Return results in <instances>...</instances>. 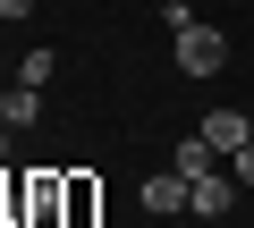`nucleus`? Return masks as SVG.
<instances>
[{
    "instance_id": "nucleus-1",
    "label": "nucleus",
    "mask_w": 254,
    "mask_h": 228,
    "mask_svg": "<svg viewBox=\"0 0 254 228\" xmlns=\"http://www.w3.org/2000/svg\"><path fill=\"white\" fill-rule=\"evenodd\" d=\"M170 43H178V68H187V76H212V68L229 59V43H220L212 26H178Z\"/></svg>"
},
{
    "instance_id": "nucleus-2",
    "label": "nucleus",
    "mask_w": 254,
    "mask_h": 228,
    "mask_svg": "<svg viewBox=\"0 0 254 228\" xmlns=\"http://www.w3.org/2000/svg\"><path fill=\"white\" fill-rule=\"evenodd\" d=\"M246 136H254V119H246V110H212V119H203V144H212V152H237Z\"/></svg>"
},
{
    "instance_id": "nucleus-3",
    "label": "nucleus",
    "mask_w": 254,
    "mask_h": 228,
    "mask_svg": "<svg viewBox=\"0 0 254 228\" xmlns=\"http://www.w3.org/2000/svg\"><path fill=\"white\" fill-rule=\"evenodd\" d=\"M187 211H203V220H220V211H229V178H220V169H203V178H187Z\"/></svg>"
},
{
    "instance_id": "nucleus-4",
    "label": "nucleus",
    "mask_w": 254,
    "mask_h": 228,
    "mask_svg": "<svg viewBox=\"0 0 254 228\" xmlns=\"http://www.w3.org/2000/svg\"><path fill=\"white\" fill-rule=\"evenodd\" d=\"M170 169H178V178H203V169H220V152L203 144V127H195V136H187V144L170 152Z\"/></svg>"
},
{
    "instance_id": "nucleus-5",
    "label": "nucleus",
    "mask_w": 254,
    "mask_h": 228,
    "mask_svg": "<svg viewBox=\"0 0 254 228\" xmlns=\"http://www.w3.org/2000/svg\"><path fill=\"white\" fill-rule=\"evenodd\" d=\"M144 211H187V178H144Z\"/></svg>"
},
{
    "instance_id": "nucleus-6",
    "label": "nucleus",
    "mask_w": 254,
    "mask_h": 228,
    "mask_svg": "<svg viewBox=\"0 0 254 228\" xmlns=\"http://www.w3.org/2000/svg\"><path fill=\"white\" fill-rule=\"evenodd\" d=\"M34 110H43V85H17L9 110H0V127H34Z\"/></svg>"
},
{
    "instance_id": "nucleus-7",
    "label": "nucleus",
    "mask_w": 254,
    "mask_h": 228,
    "mask_svg": "<svg viewBox=\"0 0 254 228\" xmlns=\"http://www.w3.org/2000/svg\"><path fill=\"white\" fill-rule=\"evenodd\" d=\"M51 68H60L51 51H26V68H17V85H51Z\"/></svg>"
},
{
    "instance_id": "nucleus-8",
    "label": "nucleus",
    "mask_w": 254,
    "mask_h": 228,
    "mask_svg": "<svg viewBox=\"0 0 254 228\" xmlns=\"http://www.w3.org/2000/svg\"><path fill=\"white\" fill-rule=\"evenodd\" d=\"M229 161H237V186H254V136H246V144H237Z\"/></svg>"
},
{
    "instance_id": "nucleus-9",
    "label": "nucleus",
    "mask_w": 254,
    "mask_h": 228,
    "mask_svg": "<svg viewBox=\"0 0 254 228\" xmlns=\"http://www.w3.org/2000/svg\"><path fill=\"white\" fill-rule=\"evenodd\" d=\"M17 17H34V0H0V26H17Z\"/></svg>"
},
{
    "instance_id": "nucleus-10",
    "label": "nucleus",
    "mask_w": 254,
    "mask_h": 228,
    "mask_svg": "<svg viewBox=\"0 0 254 228\" xmlns=\"http://www.w3.org/2000/svg\"><path fill=\"white\" fill-rule=\"evenodd\" d=\"M0 161H9V127H0Z\"/></svg>"
},
{
    "instance_id": "nucleus-11",
    "label": "nucleus",
    "mask_w": 254,
    "mask_h": 228,
    "mask_svg": "<svg viewBox=\"0 0 254 228\" xmlns=\"http://www.w3.org/2000/svg\"><path fill=\"white\" fill-rule=\"evenodd\" d=\"M0 110H9V93H0Z\"/></svg>"
}]
</instances>
